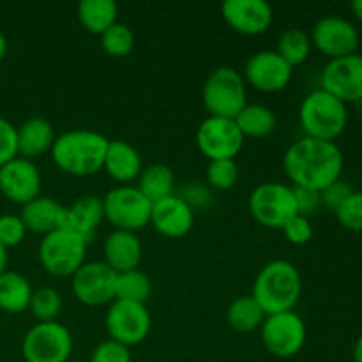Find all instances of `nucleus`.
Instances as JSON below:
<instances>
[{"mask_svg": "<svg viewBox=\"0 0 362 362\" xmlns=\"http://www.w3.org/2000/svg\"><path fill=\"white\" fill-rule=\"evenodd\" d=\"M345 158L336 141L303 136L283 154V170L293 187H306L322 193L341 179Z\"/></svg>", "mask_w": 362, "mask_h": 362, "instance_id": "f257e3e1", "label": "nucleus"}, {"mask_svg": "<svg viewBox=\"0 0 362 362\" xmlns=\"http://www.w3.org/2000/svg\"><path fill=\"white\" fill-rule=\"evenodd\" d=\"M110 140L92 129H71L59 134L49 151L60 172L73 177H90L101 172Z\"/></svg>", "mask_w": 362, "mask_h": 362, "instance_id": "f03ea898", "label": "nucleus"}, {"mask_svg": "<svg viewBox=\"0 0 362 362\" xmlns=\"http://www.w3.org/2000/svg\"><path fill=\"white\" fill-rule=\"evenodd\" d=\"M303 293V279L288 260H272L260 269L253 283V297L265 315L293 311Z\"/></svg>", "mask_w": 362, "mask_h": 362, "instance_id": "7ed1b4c3", "label": "nucleus"}, {"mask_svg": "<svg viewBox=\"0 0 362 362\" xmlns=\"http://www.w3.org/2000/svg\"><path fill=\"white\" fill-rule=\"evenodd\" d=\"M299 122L304 136L315 140L336 141L346 129L349 110L343 101L329 92L317 88L303 99Z\"/></svg>", "mask_w": 362, "mask_h": 362, "instance_id": "20e7f679", "label": "nucleus"}, {"mask_svg": "<svg viewBox=\"0 0 362 362\" xmlns=\"http://www.w3.org/2000/svg\"><path fill=\"white\" fill-rule=\"evenodd\" d=\"M202 103L209 117L235 119L247 105V85L243 74L230 66L212 71L202 88Z\"/></svg>", "mask_w": 362, "mask_h": 362, "instance_id": "39448f33", "label": "nucleus"}, {"mask_svg": "<svg viewBox=\"0 0 362 362\" xmlns=\"http://www.w3.org/2000/svg\"><path fill=\"white\" fill-rule=\"evenodd\" d=\"M247 207L258 225L271 230H281L290 219L299 214L293 186L283 182H265L255 187L247 200Z\"/></svg>", "mask_w": 362, "mask_h": 362, "instance_id": "423d86ee", "label": "nucleus"}, {"mask_svg": "<svg viewBox=\"0 0 362 362\" xmlns=\"http://www.w3.org/2000/svg\"><path fill=\"white\" fill-rule=\"evenodd\" d=\"M88 244L69 230H55L39 243V262L48 274L71 278L87 258Z\"/></svg>", "mask_w": 362, "mask_h": 362, "instance_id": "0eeeda50", "label": "nucleus"}, {"mask_svg": "<svg viewBox=\"0 0 362 362\" xmlns=\"http://www.w3.org/2000/svg\"><path fill=\"white\" fill-rule=\"evenodd\" d=\"M101 200L105 219L115 230L136 233L151 225L152 204L136 186L113 187Z\"/></svg>", "mask_w": 362, "mask_h": 362, "instance_id": "6e6552de", "label": "nucleus"}, {"mask_svg": "<svg viewBox=\"0 0 362 362\" xmlns=\"http://www.w3.org/2000/svg\"><path fill=\"white\" fill-rule=\"evenodd\" d=\"M71 354L73 336L60 322H37L21 343L25 362H69Z\"/></svg>", "mask_w": 362, "mask_h": 362, "instance_id": "1a4fd4ad", "label": "nucleus"}, {"mask_svg": "<svg viewBox=\"0 0 362 362\" xmlns=\"http://www.w3.org/2000/svg\"><path fill=\"white\" fill-rule=\"evenodd\" d=\"M265 350L279 359H290L304 349L308 329L296 311L267 315L260 327Z\"/></svg>", "mask_w": 362, "mask_h": 362, "instance_id": "9d476101", "label": "nucleus"}, {"mask_svg": "<svg viewBox=\"0 0 362 362\" xmlns=\"http://www.w3.org/2000/svg\"><path fill=\"white\" fill-rule=\"evenodd\" d=\"M110 339L126 346L140 345L152 329V318L145 304L115 299L105 317Z\"/></svg>", "mask_w": 362, "mask_h": 362, "instance_id": "9b49d317", "label": "nucleus"}, {"mask_svg": "<svg viewBox=\"0 0 362 362\" xmlns=\"http://www.w3.org/2000/svg\"><path fill=\"white\" fill-rule=\"evenodd\" d=\"M197 147L209 161L218 159H235L243 151L246 138L237 127L235 120L221 119V117H207L198 126Z\"/></svg>", "mask_w": 362, "mask_h": 362, "instance_id": "f8f14e48", "label": "nucleus"}, {"mask_svg": "<svg viewBox=\"0 0 362 362\" xmlns=\"http://www.w3.org/2000/svg\"><path fill=\"white\" fill-rule=\"evenodd\" d=\"M117 272L105 262H85L71 276V290L85 306H105L115 300Z\"/></svg>", "mask_w": 362, "mask_h": 362, "instance_id": "ddd939ff", "label": "nucleus"}, {"mask_svg": "<svg viewBox=\"0 0 362 362\" xmlns=\"http://www.w3.org/2000/svg\"><path fill=\"white\" fill-rule=\"evenodd\" d=\"M311 45L329 60L354 55L361 45L356 25L343 16H325L315 23L310 34Z\"/></svg>", "mask_w": 362, "mask_h": 362, "instance_id": "4468645a", "label": "nucleus"}, {"mask_svg": "<svg viewBox=\"0 0 362 362\" xmlns=\"http://www.w3.org/2000/svg\"><path fill=\"white\" fill-rule=\"evenodd\" d=\"M293 67L276 49H264L247 59L243 78L246 85L264 94H274L288 87Z\"/></svg>", "mask_w": 362, "mask_h": 362, "instance_id": "2eb2a0df", "label": "nucleus"}, {"mask_svg": "<svg viewBox=\"0 0 362 362\" xmlns=\"http://www.w3.org/2000/svg\"><path fill=\"white\" fill-rule=\"evenodd\" d=\"M322 90L329 92L345 105L362 101V55L332 59L325 64L320 76Z\"/></svg>", "mask_w": 362, "mask_h": 362, "instance_id": "dca6fc26", "label": "nucleus"}, {"mask_svg": "<svg viewBox=\"0 0 362 362\" xmlns=\"http://www.w3.org/2000/svg\"><path fill=\"white\" fill-rule=\"evenodd\" d=\"M42 177L34 161L16 156L0 166V193L13 204L21 205L41 197Z\"/></svg>", "mask_w": 362, "mask_h": 362, "instance_id": "f3484780", "label": "nucleus"}, {"mask_svg": "<svg viewBox=\"0 0 362 362\" xmlns=\"http://www.w3.org/2000/svg\"><path fill=\"white\" fill-rule=\"evenodd\" d=\"M223 20L240 35H260L272 23V7L264 0H226L221 6Z\"/></svg>", "mask_w": 362, "mask_h": 362, "instance_id": "a211bd4d", "label": "nucleus"}, {"mask_svg": "<svg viewBox=\"0 0 362 362\" xmlns=\"http://www.w3.org/2000/svg\"><path fill=\"white\" fill-rule=\"evenodd\" d=\"M151 225L166 239H182L193 230L194 211L177 194L152 204Z\"/></svg>", "mask_w": 362, "mask_h": 362, "instance_id": "6ab92c4d", "label": "nucleus"}, {"mask_svg": "<svg viewBox=\"0 0 362 362\" xmlns=\"http://www.w3.org/2000/svg\"><path fill=\"white\" fill-rule=\"evenodd\" d=\"M103 255H105V264L110 269L120 274V272L134 271L138 269L144 255L141 240L136 233L122 232V230H113L103 244Z\"/></svg>", "mask_w": 362, "mask_h": 362, "instance_id": "aec40b11", "label": "nucleus"}, {"mask_svg": "<svg viewBox=\"0 0 362 362\" xmlns=\"http://www.w3.org/2000/svg\"><path fill=\"white\" fill-rule=\"evenodd\" d=\"M103 219H105V211H103L101 198L85 194L73 202L71 207H66L62 228L76 233L88 244L94 239Z\"/></svg>", "mask_w": 362, "mask_h": 362, "instance_id": "412c9836", "label": "nucleus"}, {"mask_svg": "<svg viewBox=\"0 0 362 362\" xmlns=\"http://www.w3.org/2000/svg\"><path fill=\"white\" fill-rule=\"evenodd\" d=\"M66 207L49 197H37L21 207L20 218L27 232L41 233L42 237L64 226Z\"/></svg>", "mask_w": 362, "mask_h": 362, "instance_id": "4be33fe9", "label": "nucleus"}, {"mask_svg": "<svg viewBox=\"0 0 362 362\" xmlns=\"http://www.w3.org/2000/svg\"><path fill=\"white\" fill-rule=\"evenodd\" d=\"M57 134L52 122L42 117H32L16 127L18 156L34 161L39 156L52 151Z\"/></svg>", "mask_w": 362, "mask_h": 362, "instance_id": "5701e85b", "label": "nucleus"}, {"mask_svg": "<svg viewBox=\"0 0 362 362\" xmlns=\"http://www.w3.org/2000/svg\"><path fill=\"white\" fill-rule=\"evenodd\" d=\"M103 170L115 182L127 186V182L136 180L140 177L141 170H144L140 152L124 140H110Z\"/></svg>", "mask_w": 362, "mask_h": 362, "instance_id": "b1692460", "label": "nucleus"}, {"mask_svg": "<svg viewBox=\"0 0 362 362\" xmlns=\"http://www.w3.org/2000/svg\"><path fill=\"white\" fill-rule=\"evenodd\" d=\"M76 16L85 30L103 35L117 23L119 6L113 0H81L76 6Z\"/></svg>", "mask_w": 362, "mask_h": 362, "instance_id": "393cba45", "label": "nucleus"}, {"mask_svg": "<svg viewBox=\"0 0 362 362\" xmlns=\"http://www.w3.org/2000/svg\"><path fill=\"white\" fill-rule=\"evenodd\" d=\"M138 189L151 204L175 194V175L165 163H154L141 170L138 177Z\"/></svg>", "mask_w": 362, "mask_h": 362, "instance_id": "a878e982", "label": "nucleus"}, {"mask_svg": "<svg viewBox=\"0 0 362 362\" xmlns=\"http://www.w3.org/2000/svg\"><path fill=\"white\" fill-rule=\"evenodd\" d=\"M32 292L30 281L20 272L6 271L0 274V310L6 313L18 315L28 310Z\"/></svg>", "mask_w": 362, "mask_h": 362, "instance_id": "bb28decb", "label": "nucleus"}, {"mask_svg": "<svg viewBox=\"0 0 362 362\" xmlns=\"http://www.w3.org/2000/svg\"><path fill=\"white\" fill-rule=\"evenodd\" d=\"M235 124L244 138H267L278 127V117L269 106L250 105L235 117Z\"/></svg>", "mask_w": 362, "mask_h": 362, "instance_id": "cd10ccee", "label": "nucleus"}, {"mask_svg": "<svg viewBox=\"0 0 362 362\" xmlns=\"http://www.w3.org/2000/svg\"><path fill=\"white\" fill-rule=\"evenodd\" d=\"M265 317L264 310L260 304L253 299L251 296L237 297L232 304H230L228 311H226V320L228 325L237 332H253L262 327Z\"/></svg>", "mask_w": 362, "mask_h": 362, "instance_id": "c85d7f7f", "label": "nucleus"}, {"mask_svg": "<svg viewBox=\"0 0 362 362\" xmlns=\"http://www.w3.org/2000/svg\"><path fill=\"white\" fill-rule=\"evenodd\" d=\"M152 296V281L140 269L117 274L115 299L145 304Z\"/></svg>", "mask_w": 362, "mask_h": 362, "instance_id": "c756f323", "label": "nucleus"}, {"mask_svg": "<svg viewBox=\"0 0 362 362\" xmlns=\"http://www.w3.org/2000/svg\"><path fill=\"white\" fill-rule=\"evenodd\" d=\"M311 49H313L311 37L303 28H288V30H285L279 35L278 46H276V52L292 67L306 62L311 55Z\"/></svg>", "mask_w": 362, "mask_h": 362, "instance_id": "7c9ffc66", "label": "nucleus"}, {"mask_svg": "<svg viewBox=\"0 0 362 362\" xmlns=\"http://www.w3.org/2000/svg\"><path fill=\"white\" fill-rule=\"evenodd\" d=\"M99 37H101V49L113 59H124L129 55L136 42L134 32L131 30L129 25L119 23V21Z\"/></svg>", "mask_w": 362, "mask_h": 362, "instance_id": "2f4dec72", "label": "nucleus"}, {"mask_svg": "<svg viewBox=\"0 0 362 362\" xmlns=\"http://www.w3.org/2000/svg\"><path fill=\"white\" fill-rule=\"evenodd\" d=\"M28 310L37 322H57L62 311V296L52 286H42L32 292Z\"/></svg>", "mask_w": 362, "mask_h": 362, "instance_id": "473e14b6", "label": "nucleus"}, {"mask_svg": "<svg viewBox=\"0 0 362 362\" xmlns=\"http://www.w3.org/2000/svg\"><path fill=\"white\" fill-rule=\"evenodd\" d=\"M205 177H207V186L212 191H228L239 180V166H237L235 159L209 161Z\"/></svg>", "mask_w": 362, "mask_h": 362, "instance_id": "72a5a7b5", "label": "nucleus"}, {"mask_svg": "<svg viewBox=\"0 0 362 362\" xmlns=\"http://www.w3.org/2000/svg\"><path fill=\"white\" fill-rule=\"evenodd\" d=\"M334 214L343 228L362 232V191H354Z\"/></svg>", "mask_w": 362, "mask_h": 362, "instance_id": "f704fd0d", "label": "nucleus"}, {"mask_svg": "<svg viewBox=\"0 0 362 362\" xmlns=\"http://www.w3.org/2000/svg\"><path fill=\"white\" fill-rule=\"evenodd\" d=\"M25 235H27V228H25L20 216H0V244H2L6 250L20 246V244L23 243Z\"/></svg>", "mask_w": 362, "mask_h": 362, "instance_id": "c9c22d12", "label": "nucleus"}, {"mask_svg": "<svg viewBox=\"0 0 362 362\" xmlns=\"http://www.w3.org/2000/svg\"><path fill=\"white\" fill-rule=\"evenodd\" d=\"M281 230L286 240L293 246H304V244L313 239V225H311L310 218H306V216L297 214Z\"/></svg>", "mask_w": 362, "mask_h": 362, "instance_id": "e433bc0d", "label": "nucleus"}, {"mask_svg": "<svg viewBox=\"0 0 362 362\" xmlns=\"http://www.w3.org/2000/svg\"><path fill=\"white\" fill-rule=\"evenodd\" d=\"M177 197L182 198L193 211H197V209H207L214 202L212 189L207 184L202 182H187L186 186H182V189H180V193Z\"/></svg>", "mask_w": 362, "mask_h": 362, "instance_id": "4c0bfd02", "label": "nucleus"}, {"mask_svg": "<svg viewBox=\"0 0 362 362\" xmlns=\"http://www.w3.org/2000/svg\"><path fill=\"white\" fill-rule=\"evenodd\" d=\"M90 362H131V350L122 343L106 339L95 346Z\"/></svg>", "mask_w": 362, "mask_h": 362, "instance_id": "58836bf2", "label": "nucleus"}, {"mask_svg": "<svg viewBox=\"0 0 362 362\" xmlns=\"http://www.w3.org/2000/svg\"><path fill=\"white\" fill-rule=\"evenodd\" d=\"M18 156V141H16V126L7 119L0 117V166L9 163Z\"/></svg>", "mask_w": 362, "mask_h": 362, "instance_id": "ea45409f", "label": "nucleus"}, {"mask_svg": "<svg viewBox=\"0 0 362 362\" xmlns=\"http://www.w3.org/2000/svg\"><path fill=\"white\" fill-rule=\"evenodd\" d=\"M354 193L352 186L349 182H345L343 179L336 180L334 184H331L329 187H325L324 191L320 193L322 197V205H325L331 211H338L343 204H345L346 198Z\"/></svg>", "mask_w": 362, "mask_h": 362, "instance_id": "a19ab883", "label": "nucleus"}, {"mask_svg": "<svg viewBox=\"0 0 362 362\" xmlns=\"http://www.w3.org/2000/svg\"><path fill=\"white\" fill-rule=\"evenodd\" d=\"M293 193H296V204H297V212L300 216H306L310 218L311 214L318 211V207L322 205V197L318 191L306 189V187H293Z\"/></svg>", "mask_w": 362, "mask_h": 362, "instance_id": "79ce46f5", "label": "nucleus"}, {"mask_svg": "<svg viewBox=\"0 0 362 362\" xmlns=\"http://www.w3.org/2000/svg\"><path fill=\"white\" fill-rule=\"evenodd\" d=\"M7 262H9V255H7L6 247L0 244V274L7 271Z\"/></svg>", "mask_w": 362, "mask_h": 362, "instance_id": "37998d69", "label": "nucleus"}, {"mask_svg": "<svg viewBox=\"0 0 362 362\" xmlns=\"http://www.w3.org/2000/svg\"><path fill=\"white\" fill-rule=\"evenodd\" d=\"M350 9H352L354 18L362 23V0H354L352 6H350Z\"/></svg>", "mask_w": 362, "mask_h": 362, "instance_id": "c03bdc74", "label": "nucleus"}, {"mask_svg": "<svg viewBox=\"0 0 362 362\" xmlns=\"http://www.w3.org/2000/svg\"><path fill=\"white\" fill-rule=\"evenodd\" d=\"M354 362H362V334L357 338L356 345H354Z\"/></svg>", "mask_w": 362, "mask_h": 362, "instance_id": "a18cd8bd", "label": "nucleus"}, {"mask_svg": "<svg viewBox=\"0 0 362 362\" xmlns=\"http://www.w3.org/2000/svg\"><path fill=\"white\" fill-rule=\"evenodd\" d=\"M7 39H6V35L2 34V32H0V62H2L4 60V57L7 55Z\"/></svg>", "mask_w": 362, "mask_h": 362, "instance_id": "49530a36", "label": "nucleus"}, {"mask_svg": "<svg viewBox=\"0 0 362 362\" xmlns=\"http://www.w3.org/2000/svg\"><path fill=\"white\" fill-rule=\"evenodd\" d=\"M361 191H362V179H361Z\"/></svg>", "mask_w": 362, "mask_h": 362, "instance_id": "de8ad7c7", "label": "nucleus"}]
</instances>
